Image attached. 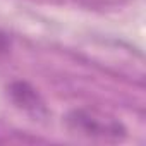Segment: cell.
Returning a JSON list of instances; mask_svg holds the SVG:
<instances>
[{"label":"cell","mask_w":146,"mask_h":146,"mask_svg":"<svg viewBox=\"0 0 146 146\" xmlns=\"http://www.w3.org/2000/svg\"><path fill=\"white\" fill-rule=\"evenodd\" d=\"M67 122L72 131L93 137H119L124 132L119 122L90 110H74L67 117Z\"/></svg>","instance_id":"obj_1"},{"label":"cell","mask_w":146,"mask_h":146,"mask_svg":"<svg viewBox=\"0 0 146 146\" xmlns=\"http://www.w3.org/2000/svg\"><path fill=\"white\" fill-rule=\"evenodd\" d=\"M11 95L14 98V102L26 108V110H31V112H38V108H41V102H40V96L36 95V91L26 84V83H14L11 86Z\"/></svg>","instance_id":"obj_2"}]
</instances>
